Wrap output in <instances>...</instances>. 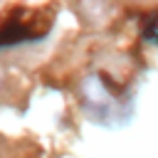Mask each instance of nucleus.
Here are the masks:
<instances>
[{
    "instance_id": "nucleus-1",
    "label": "nucleus",
    "mask_w": 158,
    "mask_h": 158,
    "mask_svg": "<svg viewBox=\"0 0 158 158\" xmlns=\"http://www.w3.org/2000/svg\"><path fill=\"white\" fill-rule=\"evenodd\" d=\"M52 27V12L47 10H30V7H12L0 20V49L15 47L22 42H35L44 37Z\"/></svg>"
},
{
    "instance_id": "nucleus-2",
    "label": "nucleus",
    "mask_w": 158,
    "mask_h": 158,
    "mask_svg": "<svg viewBox=\"0 0 158 158\" xmlns=\"http://www.w3.org/2000/svg\"><path fill=\"white\" fill-rule=\"evenodd\" d=\"M81 96H84V106L94 116V121L109 123L111 118L123 116V96L118 94V86H114L111 81H106L99 74L84 79Z\"/></svg>"
},
{
    "instance_id": "nucleus-3",
    "label": "nucleus",
    "mask_w": 158,
    "mask_h": 158,
    "mask_svg": "<svg viewBox=\"0 0 158 158\" xmlns=\"http://www.w3.org/2000/svg\"><path fill=\"white\" fill-rule=\"evenodd\" d=\"M143 37L148 42L158 44V12H153V15L146 17V22H143Z\"/></svg>"
}]
</instances>
